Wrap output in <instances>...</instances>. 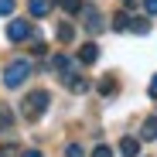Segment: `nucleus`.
Listing matches in <instances>:
<instances>
[{
	"mask_svg": "<svg viewBox=\"0 0 157 157\" xmlns=\"http://www.w3.org/2000/svg\"><path fill=\"white\" fill-rule=\"evenodd\" d=\"M48 106H51V96L44 89H34V92H28V96L21 99V116L28 120V123H38L48 113Z\"/></svg>",
	"mask_w": 157,
	"mask_h": 157,
	"instance_id": "obj_1",
	"label": "nucleus"
},
{
	"mask_svg": "<svg viewBox=\"0 0 157 157\" xmlns=\"http://www.w3.org/2000/svg\"><path fill=\"white\" fill-rule=\"evenodd\" d=\"M31 78V62L28 58H14L10 65H7V72H4V86L7 89H17V86H24Z\"/></svg>",
	"mask_w": 157,
	"mask_h": 157,
	"instance_id": "obj_2",
	"label": "nucleus"
},
{
	"mask_svg": "<svg viewBox=\"0 0 157 157\" xmlns=\"http://www.w3.org/2000/svg\"><path fill=\"white\" fill-rule=\"evenodd\" d=\"M28 38H31V21H17V17L7 21V41L17 44V41H28Z\"/></svg>",
	"mask_w": 157,
	"mask_h": 157,
	"instance_id": "obj_3",
	"label": "nucleus"
},
{
	"mask_svg": "<svg viewBox=\"0 0 157 157\" xmlns=\"http://www.w3.org/2000/svg\"><path fill=\"white\" fill-rule=\"evenodd\" d=\"M82 17H86V31L89 34H99L106 24H102V14H99V7H92V4H82Z\"/></svg>",
	"mask_w": 157,
	"mask_h": 157,
	"instance_id": "obj_4",
	"label": "nucleus"
},
{
	"mask_svg": "<svg viewBox=\"0 0 157 157\" xmlns=\"http://www.w3.org/2000/svg\"><path fill=\"white\" fill-rule=\"evenodd\" d=\"M78 62H82V65H96L99 62V44L96 41H86L82 48H78Z\"/></svg>",
	"mask_w": 157,
	"mask_h": 157,
	"instance_id": "obj_5",
	"label": "nucleus"
},
{
	"mask_svg": "<svg viewBox=\"0 0 157 157\" xmlns=\"http://www.w3.org/2000/svg\"><path fill=\"white\" fill-rule=\"evenodd\" d=\"M65 86H68L72 92H89V78L78 75V72H72V75H65Z\"/></svg>",
	"mask_w": 157,
	"mask_h": 157,
	"instance_id": "obj_6",
	"label": "nucleus"
},
{
	"mask_svg": "<svg viewBox=\"0 0 157 157\" xmlns=\"http://www.w3.org/2000/svg\"><path fill=\"white\" fill-rule=\"evenodd\" d=\"M120 154L123 157H140V140L137 137H123L120 140Z\"/></svg>",
	"mask_w": 157,
	"mask_h": 157,
	"instance_id": "obj_7",
	"label": "nucleus"
},
{
	"mask_svg": "<svg viewBox=\"0 0 157 157\" xmlns=\"http://www.w3.org/2000/svg\"><path fill=\"white\" fill-rule=\"evenodd\" d=\"M51 65H55V72H62V78L75 72V65H72V58H68V55H55V58H51Z\"/></svg>",
	"mask_w": 157,
	"mask_h": 157,
	"instance_id": "obj_8",
	"label": "nucleus"
},
{
	"mask_svg": "<svg viewBox=\"0 0 157 157\" xmlns=\"http://www.w3.org/2000/svg\"><path fill=\"white\" fill-rule=\"evenodd\" d=\"M28 7H31V14H34V17H48V14H51V7H55V0H31Z\"/></svg>",
	"mask_w": 157,
	"mask_h": 157,
	"instance_id": "obj_9",
	"label": "nucleus"
},
{
	"mask_svg": "<svg viewBox=\"0 0 157 157\" xmlns=\"http://www.w3.org/2000/svg\"><path fill=\"white\" fill-rule=\"evenodd\" d=\"M140 140H157V116H147L140 126Z\"/></svg>",
	"mask_w": 157,
	"mask_h": 157,
	"instance_id": "obj_10",
	"label": "nucleus"
},
{
	"mask_svg": "<svg viewBox=\"0 0 157 157\" xmlns=\"http://www.w3.org/2000/svg\"><path fill=\"white\" fill-rule=\"evenodd\" d=\"M130 31L133 34H150V21L147 17H130Z\"/></svg>",
	"mask_w": 157,
	"mask_h": 157,
	"instance_id": "obj_11",
	"label": "nucleus"
},
{
	"mask_svg": "<svg viewBox=\"0 0 157 157\" xmlns=\"http://www.w3.org/2000/svg\"><path fill=\"white\" fill-rule=\"evenodd\" d=\"M116 89H120V82H116L113 75H106V78H102V82H99V96H113Z\"/></svg>",
	"mask_w": 157,
	"mask_h": 157,
	"instance_id": "obj_12",
	"label": "nucleus"
},
{
	"mask_svg": "<svg viewBox=\"0 0 157 157\" xmlns=\"http://www.w3.org/2000/svg\"><path fill=\"white\" fill-rule=\"evenodd\" d=\"M55 34H58V41H62V44H68V41L75 38V28H72V24H65V21H62V24H58V31H55Z\"/></svg>",
	"mask_w": 157,
	"mask_h": 157,
	"instance_id": "obj_13",
	"label": "nucleus"
},
{
	"mask_svg": "<svg viewBox=\"0 0 157 157\" xmlns=\"http://www.w3.org/2000/svg\"><path fill=\"white\" fill-rule=\"evenodd\" d=\"M65 14H82V0H55Z\"/></svg>",
	"mask_w": 157,
	"mask_h": 157,
	"instance_id": "obj_14",
	"label": "nucleus"
},
{
	"mask_svg": "<svg viewBox=\"0 0 157 157\" xmlns=\"http://www.w3.org/2000/svg\"><path fill=\"white\" fill-rule=\"evenodd\" d=\"M113 31H130V14L120 10V14L113 17Z\"/></svg>",
	"mask_w": 157,
	"mask_h": 157,
	"instance_id": "obj_15",
	"label": "nucleus"
},
{
	"mask_svg": "<svg viewBox=\"0 0 157 157\" xmlns=\"http://www.w3.org/2000/svg\"><path fill=\"white\" fill-rule=\"evenodd\" d=\"M10 126H14V113L7 106H0V130H10Z\"/></svg>",
	"mask_w": 157,
	"mask_h": 157,
	"instance_id": "obj_16",
	"label": "nucleus"
},
{
	"mask_svg": "<svg viewBox=\"0 0 157 157\" xmlns=\"http://www.w3.org/2000/svg\"><path fill=\"white\" fill-rule=\"evenodd\" d=\"M14 7H17L14 0H0V17H10V14H14Z\"/></svg>",
	"mask_w": 157,
	"mask_h": 157,
	"instance_id": "obj_17",
	"label": "nucleus"
},
{
	"mask_svg": "<svg viewBox=\"0 0 157 157\" xmlns=\"http://www.w3.org/2000/svg\"><path fill=\"white\" fill-rule=\"evenodd\" d=\"M0 157H17V144H0Z\"/></svg>",
	"mask_w": 157,
	"mask_h": 157,
	"instance_id": "obj_18",
	"label": "nucleus"
},
{
	"mask_svg": "<svg viewBox=\"0 0 157 157\" xmlns=\"http://www.w3.org/2000/svg\"><path fill=\"white\" fill-rule=\"evenodd\" d=\"M65 157H86V154H82L78 144H68V147H65Z\"/></svg>",
	"mask_w": 157,
	"mask_h": 157,
	"instance_id": "obj_19",
	"label": "nucleus"
},
{
	"mask_svg": "<svg viewBox=\"0 0 157 157\" xmlns=\"http://www.w3.org/2000/svg\"><path fill=\"white\" fill-rule=\"evenodd\" d=\"M92 157H113V150H109V147H106V144H99V147H96V150H92Z\"/></svg>",
	"mask_w": 157,
	"mask_h": 157,
	"instance_id": "obj_20",
	"label": "nucleus"
},
{
	"mask_svg": "<svg viewBox=\"0 0 157 157\" xmlns=\"http://www.w3.org/2000/svg\"><path fill=\"white\" fill-rule=\"evenodd\" d=\"M144 10H147L150 17H157V0H144Z\"/></svg>",
	"mask_w": 157,
	"mask_h": 157,
	"instance_id": "obj_21",
	"label": "nucleus"
},
{
	"mask_svg": "<svg viewBox=\"0 0 157 157\" xmlns=\"http://www.w3.org/2000/svg\"><path fill=\"white\" fill-rule=\"evenodd\" d=\"M31 51H34V55H44V51H48V44H44V41H34V48H31Z\"/></svg>",
	"mask_w": 157,
	"mask_h": 157,
	"instance_id": "obj_22",
	"label": "nucleus"
},
{
	"mask_svg": "<svg viewBox=\"0 0 157 157\" xmlns=\"http://www.w3.org/2000/svg\"><path fill=\"white\" fill-rule=\"evenodd\" d=\"M147 92H150V96H154V99H157V75H154V78H150V86H147Z\"/></svg>",
	"mask_w": 157,
	"mask_h": 157,
	"instance_id": "obj_23",
	"label": "nucleus"
},
{
	"mask_svg": "<svg viewBox=\"0 0 157 157\" xmlns=\"http://www.w3.org/2000/svg\"><path fill=\"white\" fill-rule=\"evenodd\" d=\"M21 157H44V154H41V150H24Z\"/></svg>",
	"mask_w": 157,
	"mask_h": 157,
	"instance_id": "obj_24",
	"label": "nucleus"
},
{
	"mask_svg": "<svg viewBox=\"0 0 157 157\" xmlns=\"http://www.w3.org/2000/svg\"><path fill=\"white\" fill-rule=\"evenodd\" d=\"M123 7H137V0H123Z\"/></svg>",
	"mask_w": 157,
	"mask_h": 157,
	"instance_id": "obj_25",
	"label": "nucleus"
}]
</instances>
